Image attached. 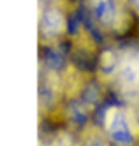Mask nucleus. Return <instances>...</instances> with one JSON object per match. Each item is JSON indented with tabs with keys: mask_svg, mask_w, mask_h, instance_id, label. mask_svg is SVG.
I'll return each instance as SVG.
<instances>
[{
	"mask_svg": "<svg viewBox=\"0 0 139 146\" xmlns=\"http://www.w3.org/2000/svg\"><path fill=\"white\" fill-rule=\"evenodd\" d=\"M76 7L71 0H52L39 5V46L57 44L67 37L68 13Z\"/></svg>",
	"mask_w": 139,
	"mask_h": 146,
	"instance_id": "7ed1b4c3",
	"label": "nucleus"
},
{
	"mask_svg": "<svg viewBox=\"0 0 139 146\" xmlns=\"http://www.w3.org/2000/svg\"><path fill=\"white\" fill-rule=\"evenodd\" d=\"M58 120H60L62 127H67L81 135L92 123V110L78 96L68 98L62 104V109L58 112Z\"/></svg>",
	"mask_w": 139,
	"mask_h": 146,
	"instance_id": "20e7f679",
	"label": "nucleus"
},
{
	"mask_svg": "<svg viewBox=\"0 0 139 146\" xmlns=\"http://www.w3.org/2000/svg\"><path fill=\"white\" fill-rule=\"evenodd\" d=\"M79 146H112V145L108 143L107 136L102 131V128L89 125L81 133V145Z\"/></svg>",
	"mask_w": 139,
	"mask_h": 146,
	"instance_id": "423d86ee",
	"label": "nucleus"
},
{
	"mask_svg": "<svg viewBox=\"0 0 139 146\" xmlns=\"http://www.w3.org/2000/svg\"><path fill=\"white\" fill-rule=\"evenodd\" d=\"M107 91H108V88L97 78V76H91V78H88L84 81L81 91L78 94V98L88 106L91 110H94L97 106H100L103 101H105Z\"/></svg>",
	"mask_w": 139,
	"mask_h": 146,
	"instance_id": "39448f33",
	"label": "nucleus"
},
{
	"mask_svg": "<svg viewBox=\"0 0 139 146\" xmlns=\"http://www.w3.org/2000/svg\"><path fill=\"white\" fill-rule=\"evenodd\" d=\"M120 62L117 76L107 88L121 102L139 112V39L118 42Z\"/></svg>",
	"mask_w": 139,
	"mask_h": 146,
	"instance_id": "f257e3e1",
	"label": "nucleus"
},
{
	"mask_svg": "<svg viewBox=\"0 0 139 146\" xmlns=\"http://www.w3.org/2000/svg\"><path fill=\"white\" fill-rule=\"evenodd\" d=\"M102 131L112 146H139V112L128 106L110 107Z\"/></svg>",
	"mask_w": 139,
	"mask_h": 146,
	"instance_id": "f03ea898",
	"label": "nucleus"
},
{
	"mask_svg": "<svg viewBox=\"0 0 139 146\" xmlns=\"http://www.w3.org/2000/svg\"><path fill=\"white\" fill-rule=\"evenodd\" d=\"M129 2H131V5L134 7V10L139 13V0H129Z\"/></svg>",
	"mask_w": 139,
	"mask_h": 146,
	"instance_id": "0eeeda50",
	"label": "nucleus"
}]
</instances>
